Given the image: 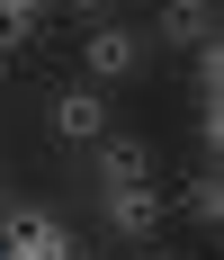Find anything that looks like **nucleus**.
I'll return each instance as SVG.
<instances>
[{
	"label": "nucleus",
	"mask_w": 224,
	"mask_h": 260,
	"mask_svg": "<svg viewBox=\"0 0 224 260\" xmlns=\"http://www.w3.org/2000/svg\"><path fill=\"white\" fill-rule=\"evenodd\" d=\"M63 251H72V234L45 207H0V260H63Z\"/></svg>",
	"instance_id": "2"
},
{
	"label": "nucleus",
	"mask_w": 224,
	"mask_h": 260,
	"mask_svg": "<svg viewBox=\"0 0 224 260\" xmlns=\"http://www.w3.org/2000/svg\"><path fill=\"white\" fill-rule=\"evenodd\" d=\"M162 207H171V215H188L198 234H215V224H224V171H215V161H198V171L179 180V198H162Z\"/></svg>",
	"instance_id": "5"
},
{
	"label": "nucleus",
	"mask_w": 224,
	"mask_h": 260,
	"mask_svg": "<svg viewBox=\"0 0 224 260\" xmlns=\"http://www.w3.org/2000/svg\"><path fill=\"white\" fill-rule=\"evenodd\" d=\"M90 180H99V215H108V234L125 242H152L162 234V188H152V153L144 144H125V135H99L90 144Z\"/></svg>",
	"instance_id": "1"
},
{
	"label": "nucleus",
	"mask_w": 224,
	"mask_h": 260,
	"mask_svg": "<svg viewBox=\"0 0 224 260\" xmlns=\"http://www.w3.org/2000/svg\"><path fill=\"white\" fill-rule=\"evenodd\" d=\"M45 126H54V144H99V135H108V99H99V90H54V99H45Z\"/></svg>",
	"instance_id": "4"
},
{
	"label": "nucleus",
	"mask_w": 224,
	"mask_h": 260,
	"mask_svg": "<svg viewBox=\"0 0 224 260\" xmlns=\"http://www.w3.org/2000/svg\"><path fill=\"white\" fill-rule=\"evenodd\" d=\"M81 72H90V81H135V72H144V36H135V27H90Z\"/></svg>",
	"instance_id": "3"
},
{
	"label": "nucleus",
	"mask_w": 224,
	"mask_h": 260,
	"mask_svg": "<svg viewBox=\"0 0 224 260\" xmlns=\"http://www.w3.org/2000/svg\"><path fill=\"white\" fill-rule=\"evenodd\" d=\"M152 36H171V45H215V9H206V0H171V9L152 18Z\"/></svg>",
	"instance_id": "7"
},
{
	"label": "nucleus",
	"mask_w": 224,
	"mask_h": 260,
	"mask_svg": "<svg viewBox=\"0 0 224 260\" xmlns=\"http://www.w3.org/2000/svg\"><path fill=\"white\" fill-rule=\"evenodd\" d=\"M63 260H90V251H81V242H72V251H63Z\"/></svg>",
	"instance_id": "10"
},
{
	"label": "nucleus",
	"mask_w": 224,
	"mask_h": 260,
	"mask_svg": "<svg viewBox=\"0 0 224 260\" xmlns=\"http://www.w3.org/2000/svg\"><path fill=\"white\" fill-rule=\"evenodd\" d=\"M198 144H206V161L224 144V45H198Z\"/></svg>",
	"instance_id": "6"
},
{
	"label": "nucleus",
	"mask_w": 224,
	"mask_h": 260,
	"mask_svg": "<svg viewBox=\"0 0 224 260\" xmlns=\"http://www.w3.org/2000/svg\"><path fill=\"white\" fill-rule=\"evenodd\" d=\"M36 27H45V9H36V0H0V54H18Z\"/></svg>",
	"instance_id": "8"
},
{
	"label": "nucleus",
	"mask_w": 224,
	"mask_h": 260,
	"mask_svg": "<svg viewBox=\"0 0 224 260\" xmlns=\"http://www.w3.org/2000/svg\"><path fill=\"white\" fill-rule=\"evenodd\" d=\"M135 260H171V251H135Z\"/></svg>",
	"instance_id": "9"
}]
</instances>
